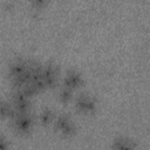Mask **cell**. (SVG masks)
Returning <instances> with one entry per match:
<instances>
[{
	"instance_id": "1",
	"label": "cell",
	"mask_w": 150,
	"mask_h": 150,
	"mask_svg": "<svg viewBox=\"0 0 150 150\" xmlns=\"http://www.w3.org/2000/svg\"><path fill=\"white\" fill-rule=\"evenodd\" d=\"M76 108L82 112H93L96 109V101L88 94H81L75 101Z\"/></svg>"
},
{
	"instance_id": "2",
	"label": "cell",
	"mask_w": 150,
	"mask_h": 150,
	"mask_svg": "<svg viewBox=\"0 0 150 150\" xmlns=\"http://www.w3.org/2000/svg\"><path fill=\"white\" fill-rule=\"evenodd\" d=\"M56 74L57 68L54 63H46L43 64V81L46 83V87H54L56 83Z\"/></svg>"
},
{
	"instance_id": "3",
	"label": "cell",
	"mask_w": 150,
	"mask_h": 150,
	"mask_svg": "<svg viewBox=\"0 0 150 150\" xmlns=\"http://www.w3.org/2000/svg\"><path fill=\"white\" fill-rule=\"evenodd\" d=\"M33 124V120L32 116L26 112V114H18L16 117L14 118V125L16 128V130L20 131H28L30 129Z\"/></svg>"
},
{
	"instance_id": "4",
	"label": "cell",
	"mask_w": 150,
	"mask_h": 150,
	"mask_svg": "<svg viewBox=\"0 0 150 150\" xmlns=\"http://www.w3.org/2000/svg\"><path fill=\"white\" fill-rule=\"evenodd\" d=\"M82 84V76L80 73H77L74 69H70L67 71L64 77V87H68L70 89L80 87Z\"/></svg>"
},
{
	"instance_id": "5",
	"label": "cell",
	"mask_w": 150,
	"mask_h": 150,
	"mask_svg": "<svg viewBox=\"0 0 150 150\" xmlns=\"http://www.w3.org/2000/svg\"><path fill=\"white\" fill-rule=\"evenodd\" d=\"M112 148L115 150H134L135 149V143L125 137H118L114 141Z\"/></svg>"
},
{
	"instance_id": "6",
	"label": "cell",
	"mask_w": 150,
	"mask_h": 150,
	"mask_svg": "<svg viewBox=\"0 0 150 150\" xmlns=\"http://www.w3.org/2000/svg\"><path fill=\"white\" fill-rule=\"evenodd\" d=\"M69 122H71L70 118H69V116H68V115H64V114H61V115H59V116L56 117L54 124H55V128H56V129L62 130Z\"/></svg>"
},
{
	"instance_id": "7",
	"label": "cell",
	"mask_w": 150,
	"mask_h": 150,
	"mask_svg": "<svg viewBox=\"0 0 150 150\" xmlns=\"http://www.w3.org/2000/svg\"><path fill=\"white\" fill-rule=\"evenodd\" d=\"M53 120V111L49 109V108H45L41 114H40V121L43 123V124H47L49 123L50 121Z\"/></svg>"
},
{
	"instance_id": "8",
	"label": "cell",
	"mask_w": 150,
	"mask_h": 150,
	"mask_svg": "<svg viewBox=\"0 0 150 150\" xmlns=\"http://www.w3.org/2000/svg\"><path fill=\"white\" fill-rule=\"evenodd\" d=\"M59 97H60V100H61L62 102H68V101L71 100V97H73L71 89L68 88V87L62 88V89L60 90V93H59Z\"/></svg>"
},
{
	"instance_id": "9",
	"label": "cell",
	"mask_w": 150,
	"mask_h": 150,
	"mask_svg": "<svg viewBox=\"0 0 150 150\" xmlns=\"http://www.w3.org/2000/svg\"><path fill=\"white\" fill-rule=\"evenodd\" d=\"M61 132L64 135V136H69V135H73L74 132H75V125L73 124V122H69L62 130H61Z\"/></svg>"
},
{
	"instance_id": "10",
	"label": "cell",
	"mask_w": 150,
	"mask_h": 150,
	"mask_svg": "<svg viewBox=\"0 0 150 150\" xmlns=\"http://www.w3.org/2000/svg\"><path fill=\"white\" fill-rule=\"evenodd\" d=\"M45 1H42V0H34V1H32V6H33V8L34 9H40L41 7H43L45 6Z\"/></svg>"
},
{
	"instance_id": "11",
	"label": "cell",
	"mask_w": 150,
	"mask_h": 150,
	"mask_svg": "<svg viewBox=\"0 0 150 150\" xmlns=\"http://www.w3.org/2000/svg\"><path fill=\"white\" fill-rule=\"evenodd\" d=\"M0 148L1 150H6V139L4 137H1V141H0Z\"/></svg>"
}]
</instances>
